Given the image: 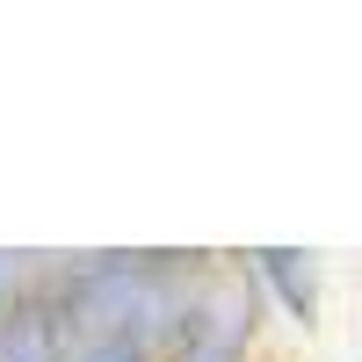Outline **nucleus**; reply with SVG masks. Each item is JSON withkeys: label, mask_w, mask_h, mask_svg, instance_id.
Wrapping results in <instances>:
<instances>
[{"label": "nucleus", "mask_w": 362, "mask_h": 362, "mask_svg": "<svg viewBox=\"0 0 362 362\" xmlns=\"http://www.w3.org/2000/svg\"><path fill=\"white\" fill-rule=\"evenodd\" d=\"M247 283L276 305L283 319L297 326H319V305H326V268L312 247H254L247 254Z\"/></svg>", "instance_id": "f257e3e1"}, {"label": "nucleus", "mask_w": 362, "mask_h": 362, "mask_svg": "<svg viewBox=\"0 0 362 362\" xmlns=\"http://www.w3.org/2000/svg\"><path fill=\"white\" fill-rule=\"evenodd\" d=\"M0 362H66V334H58L44 290H29L15 312H0Z\"/></svg>", "instance_id": "f03ea898"}, {"label": "nucleus", "mask_w": 362, "mask_h": 362, "mask_svg": "<svg viewBox=\"0 0 362 362\" xmlns=\"http://www.w3.org/2000/svg\"><path fill=\"white\" fill-rule=\"evenodd\" d=\"M29 290H37V268H29V254H8V247H0V312H15Z\"/></svg>", "instance_id": "7ed1b4c3"}, {"label": "nucleus", "mask_w": 362, "mask_h": 362, "mask_svg": "<svg viewBox=\"0 0 362 362\" xmlns=\"http://www.w3.org/2000/svg\"><path fill=\"white\" fill-rule=\"evenodd\" d=\"M66 362H160V355H145L131 341H87V348H66Z\"/></svg>", "instance_id": "20e7f679"}]
</instances>
